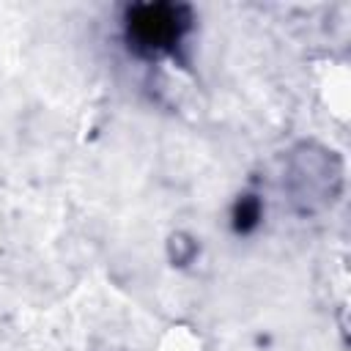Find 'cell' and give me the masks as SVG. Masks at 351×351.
Segmentation results:
<instances>
[{"mask_svg":"<svg viewBox=\"0 0 351 351\" xmlns=\"http://www.w3.org/2000/svg\"><path fill=\"white\" fill-rule=\"evenodd\" d=\"M192 27V11L178 3H134L123 11V33L137 55L173 52Z\"/></svg>","mask_w":351,"mask_h":351,"instance_id":"cell-1","label":"cell"},{"mask_svg":"<svg viewBox=\"0 0 351 351\" xmlns=\"http://www.w3.org/2000/svg\"><path fill=\"white\" fill-rule=\"evenodd\" d=\"M258 214H261L258 203H255V200H250V197H244V200L236 206V214H233V219H236V228H239V230H247L250 225H255Z\"/></svg>","mask_w":351,"mask_h":351,"instance_id":"cell-2","label":"cell"}]
</instances>
